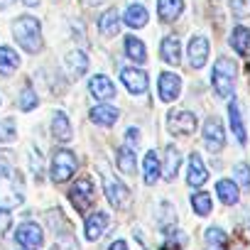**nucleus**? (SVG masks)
Returning <instances> with one entry per match:
<instances>
[{
	"label": "nucleus",
	"instance_id": "obj_27",
	"mask_svg": "<svg viewBox=\"0 0 250 250\" xmlns=\"http://www.w3.org/2000/svg\"><path fill=\"white\" fill-rule=\"evenodd\" d=\"M20 204H22V194H20L15 187H10V184L0 187V208L10 211V208H15V206H20Z\"/></svg>",
	"mask_w": 250,
	"mask_h": 250
},
{
	"label": "nucleus",
	"instance_id": "obj_24",
	"mask_svg": "<svg viewBox=\"0 0 250 250\" xmlns=\"http://www.w3.org/2000/svg\"><path fill=\"white\" fill-rule=\"evenodd\" d=\"M228 115H230V128H233L235 140H238L240 145H245V143H248V135H245V125H243L240 108H238V103H235V101H230V105H228Z\"/></svg>",
	"mask_w": 250,
	"mask_h": 250
},
{
	"label": "nucleus",
	"instance_id": "obj_30",
	"mask_svg": "<svg viewBox=\"0 0 250 250\" xmlns=\"http://www.w3.org/2000/svg\"><path fill=\"white\" fill-rule=\"evenodd\" d=\"M125 54H128L135 64H145V59H147L145 44L138 37H125Z\"/></svg>",
	"mask_w": 250,
	"mask_h": 250
},
{
	"label": "nucleus",
	"instance_id": "obj_13",
	"mask_svg": "<svg viewBox=\"0 0 250 250\" xmlns=\"http://www.w3.org/2000/svg\"><path fill=\"white\" fill-rule=\"evenodd\" d=\"M206 179H208V169H206L204 160H201L196 152H191V155H189V172H187V184H189V187H201V184H206Z\"/></svg>",
	"mask_w": 250,
	"mask_h": 250
},
{
	"label": "nucleus",
	"instance_id": "obj_6",
	"mask_svg": "<svg viewBox=\"0 0 250 250\" xmlns=\"http://www.w3.org/2000/svg\"><path fill=\"white\" fill-rule=\"evenodd\" d=\"M157 91H160V98L165 103L177 101L179 93H182V76L174 74V71H162L160 74V81H157Z\"/></svg>",
	"mask_w": 250,
	"mask_h": 250
},
{
	"label": "nucleus",
	"instance_id": "obj_5",
	"mask_svg": "<svg viewBox=\"0 0 250 250\" xmlns=\"http://www.w3.org/2000/svg\"><path fill=\"white\" fill-rule=\"evenodd\" d=\"M69 199H71V204H74V208L79 213H86L91 208V204H93V184H91V179H79L71 187Z\"/></svg>",
	"mask_w": 250,
	"mask_h": 250
},
{
	"label": "nucleus",
	"instance_id": "obj_44",
	"mask_svg": "<svg viewBox=\"0 0 250 250\" xmlns=\"http://www.w3.org/2000/svg\"><path fill=\"white\" fill-rule=\"evenodd\" d=\"M22 3H25L27 8H32V5H37V3H40V0H22Z\"/></svg>",
	"mask_w": 250,
	"mask_h": 250
},
{
	"label": "nucleus",
	"instance_id": "obj_4",
	"mask_svg": "<svg viewBox=\"0 0 250 250\" xmlns=\"http://www.w3.org/2000/svg\"><path fill=\"white\" fill-rule=\"evenodd\" d=\"M167 130L172 135H191L196 130V115L189 110H172L167 115Z\"/></svg>",
	"mask_w": 250,
	"mask_h": 250
},
{
	"label": "nucleus",
	"instance_id": "obj_10",
	"mask_svg": "<svg viewBox=\"0 0 250 250\" xmlns=\"http://www.w3.org/2000/svg\"><path fill=\"white\" fill-rule=\"evenodd\" d=\"M88 91H91V96H93L96 101H113V98L118 96L115 83H113L108 76H103V74L91 76V81H88Z\"/></svg>",
	"mask_w": 250,
	"mask_h": 250
},
{
	"label": "nucleus",
	"instance_id": "obj_34",
	"mask_svg": "<svg viewBox=\"0 0 250 250\" xmlns=\"http://www.w3.org/2000/svg\"><path fill=\"white\" fill-rule=\"evenodd\" d=\"M18 105H20V110H25V113L32 110V108H37V93L32 91V86H25V88H22Z\"/></svg>",
	"mask_w": 250,
	"mask_h": 250
},
{
	"label": "nucleus",
	"instance_id": "obj_43",
	"mask_svg": "<svg viewBox=\"0 0 250 250\" xmlns=\"http://www.w3.org/2000/svg\"><path fill=\"white\" fill-rule=\"evenodd\" d=\"M13 5V0H0V10H5V8H10Z\"/></svg>",
	"mask_w": 250,
	"mask_h": 250
},
{
	"label": "nucleus",
	"instance_id": "obj_18",
	"mask_svg": "<svg viewBox=\"0 0 250 250\" xmlns=\"http://www.w3.org/2000/svg\"><path fill=\"white\" fill-rule=\"evenodd\" d=\"M184 13V0H157V15L162 22H172Z\"/></svg>",
	"mask_w": 250,
	"mask_h": 250
},
{
	"label": "nucleus",
	"instance_id": "obj_3",
	"mask_svg": "<svg viewBox=\"0 0 250 250\" xmlns=\"http://www.w3.org/2000/svg\"><path fill=\"white\" fill-rule=\"evenodd\" d=\"M76 172V157L69 150H54L52 157V182L54 184H64L74 177Z\"/></svg>",
	"mask_w": 250,
	"mask_h": 250
},
{
	"label": "nucleus",
	"instance_id": "obj_23",
	"mask_svg": "<svg viewBox=\"0 0 250 250\" xmlns=\"http://www.w3.org/2000/svg\"><path fill=\"white\" fill-rule=\"evenodd\" d=\"M115 162H118V169L123 174H135V150L133 147H118L115 150Z\"/></svg>",
	"mask_w": 250,
	"mask_h": 250
},
{
	"label": "nucleus",
	"instance_id": "obj_19",
	"mask_svg": "<svg viewBox=\"0 0 250 250\" xmlns=\"http://www.w3.org/2000/svg\"><path fill=\"white\" fill-rule=\"evenodd\" d=\"M123 22L128 25V27H133V30H140V27L147 25V10H145L143 5L133 3V5H128V10H125Z\"/></svg>",
	"mask_w": 250,
	"mask_h": 250
},
{
	"label": "nucleus",
	"instance_id": "obj_38",
	"mask_svg": "<svg viewBox=\"0 0 250 250\" xmlns=\"http://www.w3.org/2000/svg\"><path fill=\"white\" fill-rule=\"evenodd\" d=\"M57 250H79V245H76V240L71 235H62L57 240Z\"/></svg>",
	"mask_w": 250,
	"mask_h": 250
},
{
	"label": "nucleus",
	"instance_id": "obj_7",
	"mask_svg": "<svg viewBox=\"0 0 250 250\" xmlns=\"http://www.w3.org/2000/svg\"><path fill=\"white\" fill-rule=\"evenodd\" d=\"M103 189H105V196H108V201H110L115 208L125 206V204H128V199H130V191H128V187H125L120 179L110 177L108 172L103 174Z\"/></svg>",
	"mask_w": 250,
	"mask_h": 250
},
{
	"label": "nucleus",
	"instance_id": "obj_8",
	"mask_svg": "<svg viewBox=\"0 0 250 250\" xmlns=\"http://www.w3.org/2000/svg\"><path fill=\"white\" fill-rule=\"evenodd\" d=\"M15 240H18L22 248H27V250H37V248H42V243H44V233H42V228H40L37 223H22V226H18V230H15Z\"/></svg>",
	"mask_w": 250,
	"mask_h": 250
},
{
	"label": "nucleus",
	"instance_id": "obj_2",
	"mask_svg": "<svg viewBox=\"0 0 250 250\" xmlns=\"http://www.w3.org/2000/svg\"><path fill=\"white\" fill-rule=\"evenodd\" d=\"M235 71H238V69H235L233 59H228V57H221V59H216L211 81H213V88H216V93H218L221 98H230V96H233V86H235Z\"/></svg>",
	"mask_w": 250,
	"mask_h": 250
},
{
	"label": "nucleus",
	"instance_id": "obj_11",
	"mask_svg": "<svg viewBox=\"0 0 250 250\" xmlns=\"http://www.w3.org/2000/svg\"><path fill=\"white\" fill-rule=\"evenodd\" d=\"M120 79H123L125 88H128L130 93H135V96L138 93H145L147 86H150V79H147V74L143 69H123Z\"/></svg>",
	"mask_w": 250,
	"mask_h": 250
},
{
	"label": "nucleus",
	"instance_id": "obj_26",
	"mask_svg": "<svg viewBox=\"0 0 250 250\" xmlns=\"http://www.w3.org/2000/svg\"><path fill=\"white\" fill-rule=\"evenodd\" d=\"M20 66V57L13 47H0V74L10 76L15 69Z\"/></svg>",
	"mask_w": 250,
	"mask_h": 250
},
{
	"label": "nucleus",
	"instance_id": "obj_36",
	"mask_svg": "<svg viewBox=\"0 0 250 250\" xmlns=\"http://www.w3.org/2000/svg\"><path fill=\"white\" fill-rule=\"evenodd\" d=\"M13 138H15L13 120H3V123H0V143H10Z\"/></svg>",
	"mask_w": 250,
	"mask_h": 250
},
{
	"label": "nucleus",
	"instance_id": "obj_40",
	"mask_svg": "<svg viewBox=\"0 0 250 250\" xmlns=\"http://www.w3.org/2000/svg\"><path fill=\"white\" fill-rule=\"evenodd\" d=\"M8 226H10V216H8V211L0 208V230H5Z\"/></svg>",
	"mask_w": 250,
	"mask_h": 250
},
{
	"label": "nucleus",
	"instance_id": "obj_21",
	"mask_svg": "<svg viewBox=\"0 0 250 250\" xmlns=\"http://www.w3.org/2000/svg\"><path fill=\"white\" fill-rule=\"evenodd\" d=\"M118 118H120V113H118L115 108H110V105H96V108L91 110V120H93L96 125H103V128H110V125H115Z\"/></svg>",
	"mask_w": 250,
	"mask_h": 250
},
{
	"label": "nucleus",
	"instance_id": "obj_22",
	"mask_svg": "<svg viewBox=\"0 0 250 250\" xmlns=\"http://www.w3.org/2000/svg\"><path fill=\"white\" fill-rule=\"evenodd\" d=\"M98 30H101V35H105V37L118 35V30H120V15H118L115 8H110V10H105V13L101 15V20H98Z\"/></svg>",
	"mask_w": 250,
	"mask_h": 250
},
{
	"label": "nucleus",
	"instance_id": "obj_12",
	"mask_svg": "<svg viewBox=\"0 0 250 250\" xmlns=\"http://www.w3.org/2000/svg\"><path fill=\"white\" fill-rule=\"evenodd\" d=\"M206 59H208V40L201 37V35L191 37V42H189V64H191V69H201L206 64Z\"/></svg>",
	"mask_w": 250,
	"mask_h": 250
},
{
	"label": "nucleus",
	"instance_id": "obj_31",
	"mask_svg": "<svg viewBox=\"0 0 250 250\" xmlns=\"http://www.w3.org/2000/svg\"><path fill=\"white\" fill-rule=\"evenodd\" d=\"M211 196L206 194V191H196V194H191V208H194V213H199V216H208L211 213Z\"/></svg>",
	"mask_w": 250,
	"mask_h": 250
},
{
	"label": "nucleus",
	"instance_id": "obj_16",
	"mask_svg": "<svg viewBox=\"0 0 250 250\" xmlns=\"http://www.w3.org/2000/svg\"><path fill=\"white\" fill-rule=\"evenodd\" d=\"M105 228H108V213L96 211V213H91V216L86 218V238H88V240H98Z\"/></svg>",
	"mask_w": 250,
	"mask_h": 250
},
{
	"label": "nucleus",
	"instance_id": "obj_39",
	"mask_svg": "<svg viewBox=\"0 0 250 250\" xmlns=\"http://www.w3.org/2000/svg\"><path fill=\"white\" fill-rule=\"evenodd\" d=\"M125 140H128V147H138L140 145V130L138 128H128V133H125Z\"/></svg>",
	"mask_w": 250,
	"mask_h": 250
},
{
	"label": "nucleus",
	"instance_id": "obj_25",
	"mask_svg": "<svg viewBox=\"0 0 250 250\" xmlns=\"http://www.w3.org/2000/svg\"><path fill=\"white\" fill-rule=\"evenodd\" d=\"M216 194H218V199H221L226 206L238 204V196H240L238 184H235V182H230V179H221V182L216 184Z\"/></svg>",
	"mask_w": 250,
	"mask_h": 250
},
{
	"label": "nucleus",
	"instance_id": "obj_35",
	"mask_svg": "<svg viewBox=\"0 0 250 250\" xmlns=\"http://www.w3.org/2000/svg\"><path fill=\"white\" fill-rule=\"evenodd\" d=\"M233 174H235V179H238V184H240L243 189H250V167H248L245 162L235 165V167H233Z\"/></svg>",
	"mask_w": 250,
	"mask_h": 250
},
{
	"label": "nucleus",
	"instance_id": "obj_20",
	"mask_svg": "<svg viewBox=\"0 0 250 250\" xmlns=\"http://www.w3.org/2000/svg\"><path fill=\"white\" fill-rule=\"evenodd\" d=\"M204 243H206V250H228V235H226L223 228H218V226L206 228Z\"/></svg>",
	"mask_w": 250,
	"mask_h": 250
},
{
	"label": "nucleus",
	"instance_id": "obj_9",
	"mask_svg": "<svg viewBox=\"0 0 250 250\" xmlns=\"http://www.w3.org/2000/svg\"><path fill=\"white\" fill-rule=\"evenodd\" d=\"M204 145L211 150V152H218L223 145H226V135H223V125L218 118H208L204 123Z\"/></svg>",
	"mask_w": 250,
	"mask_h": 250
},
{
	"label": "nucleus",
	"instance_id": "obj_17",
	"mask_svg": "<svg viewBox=\"0 0 250 250\" xmlns=\"http://www.w3.org/2000/svg\"><path fill=\"white\" fill-rule=\"evenodd\" d=\"M52 135L59 143H69L71 140V123H69V118H66L64 110H57L54 118H52Z\"/></svg>",
	"mask_w": 250,
	"mask_h": 250
},
{
	"label": "nucleus",
	"instance_id": "obj_1",
	"mask_svg": "<svg viewBox=\"0 0 250 250\" xmlns=\"http://www.w3.org/2000/svg\"><path fill=\"white\" fill-rule=\"evenodd\" d=\"M13 35L18 40V44L30 52V54H37L42 49V25L37 18L32 15H20L15 22H13Z\"/></svg>",
	"mask_w": 250,
	"mask_h": 250
},
{
	"label": "nucleus",
	"instance_id": "obj_33",
	"mask_svg": "<svg viewBox=\"0 0 250 250\" xmlns=\"http://www.w3.org/2000/svg\"><path fill=\"white\" fill-rule=\"evenodd\" d=\"M20 172L13 167V155L8 150H0V179H15Z\"/></svg>",
	"mask_w": 250,
	"mask_h": 250
},
{
	"label": "nucleus",
	"instance_id": "obj_14",
	"mask_svg": "<svg viewBox=\"0 0 250 250\" xmlns=\"http://www.w3.org/2000/svg\"><path fill=\"white\" fill-rule=\"evenodd\" d=\"M160 54H162V59H165L167 64L177 66V64L182 62V44H179V40H177L174 35H167V37L162 40V44H160Z\"/></svg>",
	"mask_w": 250,
	"mask_h": 250
},
{
	"label": "nucleus",
	"instance_id": "obj_41",
	"mask_svg": "<svg viewBox=\"0 0 250 250\" xmlns=\"http://www.w3.org/2000/svg\"><path fill=\"white\" fill-rule=\"evenodd\" d=\"M108 250H128V245H125V240H115Z\"/></svg>",
	"mask_w": 250,
	"mask_h": 250
},
{
	"label": "nucleus",
	"instance_id": "obj_32",
	"mask_svg": "<svg viewBox=\"0 0 250 250\" xmlns=\"http://www.w3.org/2000/svg\"><path fill=\"white\" fill-rule=\"evenodd\" d=\"M66 62H69V69H71L74 76H83L86 69H88V57L83 52H71Z\"/></svg>",
	"mask_w": 250,
	"mask_h": 250
},
{
	"label": "nucleus",
	"instance_id": "obj_37",
	"mask_svg": "<svg viewBox=\"0 0 250 250\" xmlns=\"http://www.w3.org/2000/svg\"><path fill=\"white\" fill-rule=\"evenodd\" d=\"M30 165H32L35 177L40 179L42 177V155H40V150H30Z\"/></svg>",
	"mask_w": 250,
	"mask_h": 250
},
{
	"label": "nucleus",
	"instance_id": "obj_42",
	"mask_svg": "<svg viewBox=\"0 0 250 250\" xmlns=\"http://www.w3.org/2000/svg\"><path fill=\"white\" fill-rule=\"evenodd\" d=\"M233 8L235 10H245V3H243V0H233Z\"/></svg>",
	"mask_w": 250,
	"mask_h": 250
},
{
	"label": "nucleus",
	"instance_id": "obj_28",
	"mask_svg": "<svg viewBox=\"0 0 250 250\" xmlns=\"http://www.w3.org/2000/svg\"><path fill=\"white\" fill-rule=\"evenodd\" d=\"M160 174H162V165H160V157H157V152L152 150V152H147L145 155V184H155L157 179H160Z\"/></svg>",
	"mask_w": 250,
	"mask_h": 250
},
{
	"label": "nucleus",
	"instance_id": "obj_15",
	"mask_svg": "<svg viewBox=\"0 0 250 250\" xmlns=\"http://www.w3.org/2000/svg\"><path fill=\"white\" fill-rule=\"evenodd\" d=\"M179 167H182V155H179V150H177L174 145H169V147L165 150V165H162L165 179H167V182H174Z\"/></svg>",
	"mask_w": 250,
	"mask_h": 250
},
{
	"label": "nucleus",
	"instance_id": "obj_29",
	"mask_svg": "<svg viewBox=\"0 0 250 250\" xmlns=\"http://www.w3.org/2000/svg\"><path fill=\"white\" fill-rule=\"evenodd\" d=\"M230 47H233L238 54H248V52H250V30L243 27V25H238V27L233 30V35H230Z\"/></svg>",
	"mask_w": 250,
	"mask_h": 250
}]
</instances>
